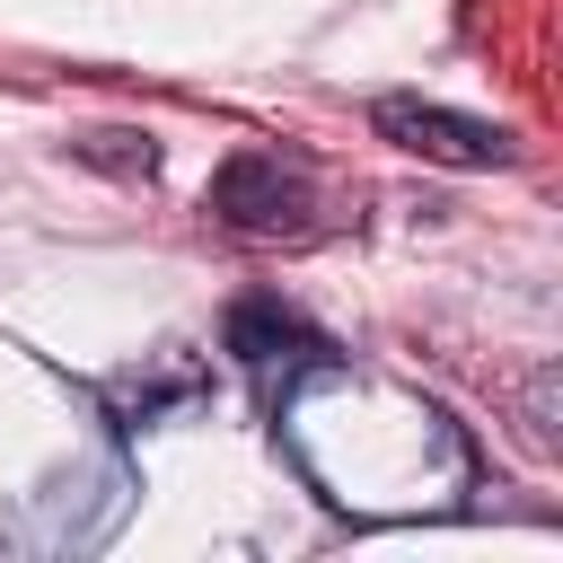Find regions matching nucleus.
I'll return each instance as SVG.
<instances>
[{"label": "nucleus", "instance_id": "f257e3e1", "mask_svg": "<svg viewBox=\"0 0 563 563\" xmlns=\"http://www.w3.org/2000/svg\"><path fill=\"white\" fill-rule=\"evenodd\" d=\"M369 123H378L396 150L440 158V167H501V158H510V132H501V123H475V114L431 106V97H378Z\"/></svg>", "mask_w": 563, "mask_h": 563}, {"label": "nucleus", "instance_id": "f03ea898", "mask_svg": "<svg viewBox=\"0 0 563 563\" xmlns=\"http://www.w3.org/2000/svg\"><path fill=\"white\" fill-rule=\"evenodd\" d=\"M202 202H211L229 229H255V238H273V229H308V176L282 167V158H264V150H238V158L211 176Z\"/></svg>", "mask_w": 563, "mask_h": 563}]
</instances>
